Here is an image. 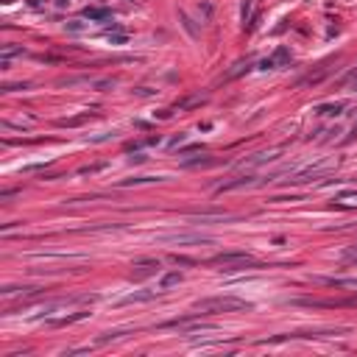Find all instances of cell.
Returning <instances> with one entry per match:
<instances>
[{
  "instance_id": "1",
  "label": "cell",
  "mask_w": 357,
  "mask_h": 357,
  "mask_svg": "<svg viewBox=\"0 0 357 357\" xmlns=\"http://www.w3.org/2000/svg\"><path fill=\"white\" fill-rule=\"evenodd\" d=\"M212 262H218V265H232V268H226V271H237V268H243V265H251L254 260L245 254V251H226V254H218Z\"/></svg>"
},
{
  "instance_id": "2",
  "label": "cell",
  "mask_w": 357,
  "mask_h": 357,
  "mask_svg": "<svg viewBox=\"0 0 357 357\" xmlns=\"http://www.w3.org/2000/svg\"><path fill=\"white\" fill-rule=\"evenodd\" d=\"M243 307H248V304L240 299H210L198 304V310H243Z\"/></svg>"
},
{
  "instance_id": "3",
  "label": "cell",
  "mask_w": 357,
  "mask_h": 357,
  "mask_svg": "<svg viewBox=\"0 0 357 357\" xmlns=\"http://www.w3.org/2000/svg\"><path fill=\"white\" fill-rule=\"evenodd\" d=\"M165 243H176V245H184V243H210V237H201V234H167L162 237Z\"/></svg>"
},
{
  "instance_id": "4",
  "label": "cell",
  "mask_w": 357,
  "mask_h": 357,
  "mask_svg": "<svg viewBox=\"0 0 357 357\" xmlns=\"http://www.w3.org/2000/svg\"><path fill=\"white\" fill-rule=\"evenodd\" d=\"M181 282V274L178 271H173V274H165V276L159 279V290H167L170 285H178Z\"/></svg>"
},
{
  "instance_id": "5",
  "label": "cell",
  "mask_w": 357,
  "mask_h": 357,
  "mask_svg": "<svg viewBox=\"0 0 357 357\" xmlns=\"http://www.w3.org/2000/svg\"><path fill=\"white\" fill-rule=\"evenodd\" d=\"M156 268H159V262H143V265H137V276H148V274H156Z\"/></svg>"
},
{
  "instance_id": "6",
  "label": "cell",
  "mask_w": 357,
  "mask_h": 357,
  "mask_svg": "<svg viewBox=\"0 0 357 357\" xmlns=\"http://www.w3.org/2000/svg\"><path fill=\"white\" fill-rule=\"evenodd\" d=\"M87 17H95V20H103V17H106V11H103V9H87Z\"/></svg>"
},
{
  "instance_id": "7",
  "label": "cell",
  "mask_w": 357,
  "mask_h": 357,
  "mask_svg": "<svg viewBox=\"0 0 357 357\" xmlns=\"http://www.w3.org/2000/svg\"><path fill=\"white\" fill-rule=\"evenodd\" d=\"M14 53H22V48H6V50H3V59H9V56H14Z\"/></svg>"
}]
</instances>
